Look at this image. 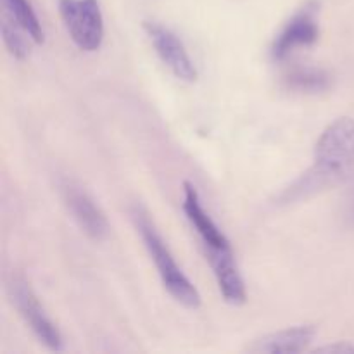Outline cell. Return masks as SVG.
Masks as SVG:
<instances>
[{"mask_svg":"<svg viewBox=\"0 0 354 354\" xmlns=\"http://www.w3.org/2000/svg\"><path fill=\"white\" fill-rule=\"evenodd\" d=\"M3 7H6L7 16L12 17L23 30H26V33L33 38V41L44 44V26H41L37 12L28 0H3Z\"/></svg>","mask_w":354,"mask_h":354,"instance_id":"cell-12","label":"cell"},{"mask_svg":"<svg viewBox=\"0 0 354 354\" xmlns=\"http://www.w3.org/2000/svg\"><path fill=\"white\" fill-rule=\"evenodd\" d=\"M2 38L7 50L14 59L23 61L30 55V40H33V38L7 14H3L2 19Z\"/></svg>","mask_w":354,"mask_h":354,"instance_id":"cell-13","label":"cell"},{"mask_svg":"<svg viewBox=\"0 0 354 354\" xmlns=\"http://www.w3.org/2000/svg\"><path fill=\"white\" fill-rule=\"evenodd\" d=\"M342 218H344L346 225L354 230V189L348 194L344 204H342Z\"/></svg>","mask_w":354,"mask_h":354,"instance_id":"cell-14","label":"cell"},{"mask_svg":"<svg viewBox=\"0 0 354 354\" xmlns=\"http://www.w3.org/2000/svg\"><path fill=\"white\" fill-rule=\"evenodd\" d=\"M131 220H133L135 228L140 234L142 241H144L145 249H147L149 256L154 261L156 270L159 273V279H161L162 286L168 290L169 296L176 301L178 304H182L183 308H189V310H197L201 306V294L197 290V287L190 282L189 277L183 273V270L180 268L178 263L173 258L171 251L166 245L165 239L161 237V234L156 228L154 221H152L151 214L145 209L142 204H135L130 209Z\"/></svg>","mask_w":354,"mask_h":354,"instance_id":"cell-2","label":"cell"},{"mask_svg":"<svg viewBox=\"0 0 354 354\" xmlns=\"http://www.w3.org/2000/svg\"><path fill=\"white\" fill-rule=\"evenodd\" d=\"M7 294L10 303L21 315L28 327L31 328L38 341L50 351H62L64 349V339L57 325L52 322L45 308L41 306L40 299L35 290L31 289L30 282L21 275H12L7 282Z\"/></svg>","mask_w":354,"mask_h":354,"instance_id":"cell-3","label":"cell"},{"mask_svg":"<svg viewBox=\"0 0 354 354\" xmlns=\"http://www.w3.org/2000/svg\"><path fill=\"white\" fill-rule=\"evenodd\" d=\"M59 14L76 47L85 52L99 50L104 40L99 0H59Z\"/></svg>","mask_w":354,"mask_h":354,"instance_id":"cell-4","label":"cell"},{"mask_svg":"<svg viewBox=\"0 0 354 354\" xmlns=\"http://www.w3.org/2000/svg\"><path fill=\"white\" fill-rule=\"evenodd\" d=\"M354 175V120L332 121L315 145V162L277 197V204L306 201Z\"/></svg>","mask_w":354,"mask_h":354,"instance_id":"cell-1","label":"cell"},{"mask_svg":"<svg viewBox=\"0 0 354 354\" xmlns=\"http://www.w3.org/2000/svg\"><path fill=\"white\" fill-rule=\"evenodd\" d=\"M318 10L320 3L317 0H308L273 38L270 54L273 61H283L289 57L296 48L310 47L320 37V24H318Z\"/></svg>","mask_w":354,"mask_h":354,"instance_id":"cell-5","label":"cell"},{"mask_svg":"<svg viewBox=\"0 0 354 354\" xmlns=\"http://www.w3.org/2000/svg\"><path fill=\"white\" fill-rule=\"evenodd\" d=\"M315 353L348 354V353H354V346L349 344V342H335V344H328V346H322V348H317L315 349Z\"/></svg>","mask_w":354,"mask_h":354,"instance_id":"cell-15","label":"cell"},{"mask_svg":"<svg viewBox=\"0 0 354 354\" xmlns=\"http://www.w3.org/2000/svg\"><path fill=\"white\" fill-rule=\"evenodd\" d=\"M317 335L315 325H297L292 328L273 332L265 335L249 346L251 353H270V354H294L308 349Z\"/></svg>","mask_w":354,"mask_h":354,"instance_id":"cell-9","label":"cell"},{"mask_svg":"<svg viewBox=\"0 0 354 354\" xmlns=\"http://www.w3.org/2000/svg\"><path fill=\"white\" fill-rule=\"evenodd\" d=\"M183 213H185L187 220L190 221L196 234L201 237L203 245L206 248L207 259L232 252L230 242L225 237L223 232L218 228L213 218L207 214V211L204 209L199 192L190 182L183 183Z\"/></svg>","mask_w":354,"mask_h":354,"instance_id":"cell-8","label":"cell"},{"mask_svg":"<svg viewBox=\"0 0 354 354\" xmlns=\"http://www.w3.org/2000/svg\"><path fill=\"white\" fill-rule=\"evenodd\" d=\"M209 265L213 268L214 279H216L218 289H220L223 299L234 306L244 304L248 299V294H245V283L241 275V270H239L234 251L216 256V258H209Z\"/></svg>","mask_w":354,"mask_h":354,"instance_id":"cell-10","label":"cell"},{"mask_svg":"<svg viewBox=\"0 0 354 354\" xmlns=\"http://www.w3.org/2000/svg\"><path fill=\"white\" fill-rule=\"evenodd\" d=\"M144 31L147 33L156 54L168 66L169 71L182 82H196L197 68L190 59L183 41L173 33L169 28L156 23V21H144Z\"/></svg>","mask_w":354,"mask_h":354,"instance_id":"cell-7","label":"cell"},{"mask_svg":"<svg viewBox=\"0 0 354 354\" xmlns=\"http://www.w3.org/2000/svg\"><path fill=\"white\" fill-rule=\"evenodd\" d=\"M59 189H61L62 201H64L69 214L78 223L83 234L88 235L93 241H104L109 235V223L93 197L82 185L68 178L61 180Z\"/></svg>","mask_w":354,"mask_h":354,"instance_id":"cell-6","label":"cell"},{"mask_svg":"<svg viewBox=\"0 0 354 354\" xmlns=\"http://www.w3.org/2000/svg\"><path fill=\"white\" fill-rule=\"evenodd\" d=\"M330 73L322 68H294L283 76V86L296 93H322L330 88Z\"/></svg>","mask_w":354,"mask_h":354,"instance_id":"cell-11","label":"cell"}]
</instances>
